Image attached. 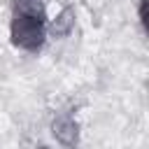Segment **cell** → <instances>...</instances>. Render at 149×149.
<instances>
[{
	"instance_id": "6da1fadb",
	"label": "cell",
	"mask_w": 149,
	"mask_h": 149,
	"mask_svg": "<svg viewBox=\"0 0 149 149\" xmlns=\"http://www.w3.org/2000/svg\"><path fill=\"white\" fill-rule=\"evenodd\" d=\"M47 16L12 9L9 19V40L16 49L28 54H40L47 44Z\"/></svg>"
},
{
	"instance_id": "3957f363",
	"label": "cell",
	"mask_w": 149,
	"mask_h": 149,
	"mask_svg": "<svg viewBox=\"0 0 149 149\" xmlns=\"http://www.w3.org/2000/svg\"><path fill=\"white\" fill-rule=\"evenodd\" d=\"M74 19H77L74 7L68 5V7H63V9L56 14V19H54L51 23H47V33H51L54 37H68V35L72 33V28H74Z\"/></svg>"
},
{
	"instance_id": "5b68a950",
	"label": "cell",
	"mask_w": 149,
	"mask_h": 149,
	"mask_svg": "<svg viewBox=\"0 0 149 149\" xmlns=\"http://www.w3.org/2000/svg\"><path fill=\"white\" fill-rule=\"evenodd\" d=\"M137 19H140L142 28H147V21H149V0H140L137 2Z\"/></svg>"
},
{
	"instance_id": "7a4b0ae2",
	"label": "cell",
	"mask_w": 149,
	"mask_h": 149,
	"mask_svg": "<svg viewBox=\"0 0 149 149\" xmlns=\"http://www.w3.org/2000/svg\"><path fill=\"white\" fill-rule=\"evenodd\" d=\"M51 135L56 137V142L65 144V147H72L79 142V126L72 116H56L54 123H51Z\"/></svg>"
},
{
	"instance_id": "277c9868",
	"label": "cell",
	"mask_w": 149,
	"mask_h": 149,
	"mask_svg": "<svg viewBox=\"0 0 149 149\" xmlns=\"http://www.w3.org/2000/svg\"><path fill=\"white\" fill-rule=\"evenodd\" d=\"M12 9H21V12L47 16V9H44V2L42 0H12Z\"/></svg>"
}]
</instances>
